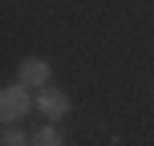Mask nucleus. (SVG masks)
Returning a JSON list of instances; mask_svg holds the SVG:
<instances>
[{"label": "nucleus", "instance_id": "obj_1", "mask_svg": "<svg viewBox=\"0 0 154 146\" xmlns=\"http://www.w3.org/2000/svg\"><path fill=\"white\" fill-rule=\"evenodd\" d=\"M29 89H32V85H24V81L4 85V89H0V118H4L8 126L20 122V118L32 110V93H29Z\"/></svg>", "mask_w": 154, "mask_h": 146}, {"label": "nucleus", "instance_id": "obj_2", "mask_svg": "<svg viewBox=\"0 0 154 146\" xmlns=\"http://www.w3.org/2000/svg\"><path fill=\"white\" fill-rule=\"evenodd\" d=\"M37 110L49 118V122H57V118H61L65 110H69V98H65L61 89H49V85H45V89L37 93Z\"/></svg>", "mask_w": 154, "mask_h": 146}, {"label": "nucleus", "instance_id": "obj_3", "mask_svg": "<svg viewBox=\"0 0 154 146\" xmlns=\"http://www.w3.org/2000/svg\"><path fill=\"white\" fill-rule=\"evenodd\" d=\"M20 81L32 85V89H45V85H49V61H41V57H24V61H20Z\"/></svg>", "mask_w": 154, "mask_h": 146}, {"label": "nucleus", "instance_id": "obj_4", "mask_svg": "<svg viewBox=\"0 0 154 146\" xmlns=\"http://www.w3.org/2000/svg\"><path fill=\"white\" fill-rule=\"evenodd\" d=\"M32 142H37V146H61L65 138H61V130H53V126H45V130H41V134H37Z\"/></svg>", "mask_w": 154, "mask_h": 146}, {"label": "nucleus", "instance_id": "obj_5", "mask_svg": "<svg viewBox=\"0 0 154 146\" xmlns=\"http://www.w3.org/2000/svg\"><path fill=\"white\" fill-rule=\"evenodd\" d=\"M0 142H4V146H20V142H29V138H24L20 130H12V126H8V130L0 134Z\"/></svg>", "mask_w": 154, "mask_h": 146}]
</instances>
